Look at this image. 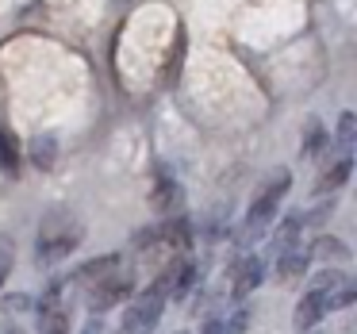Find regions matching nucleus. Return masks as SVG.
Returning <instances> with one entry per match:
<instances>
[{"mask_svg": "<svg viewBox=\"0 0 357 334\" xmlns=\"http://www.w3.org/2000/svg\"><path fill=\"white\" fill-rule=\"evenodd\" d=\"M181 334H185V331H181Z\"/></svg>", "mask_w": 357, "mask_h": 334, "instance_id": "nucleus-21", "label": "nucleus"}, {"mask_svg": "<svg viewBox=\"0 0 357 334\" xmlns=\"http://www.w3.org/2000/svg\"><path fill=\"white\" fill-rule=\"evenodd\" d=\"M200 334H231V326H227V319H208Z\"/></svg>", "mask_w": 357, "mask_h": 334, "instance_id": "nucleus-17", "label": "nucleus"}, {"mask_svg": "<svg viewBox=\"0 0 357 334\" xmlns=\"http://www.w3.org/2000/svg\"><path fill=\"white\" fill-rule=\"evenodd\" d=\"M307 257H319V261H334V257H349V250L342 246L338 238L323 234V238H315V242L307 246Z\"/></svg>", "mask_w": 357, "mask_h": 334, "instance_id": "nucleus-10", "label": "nucleus"}, {"mask_svg": "<svg viewBox=\"0 0 357 334\" xmlns=\"http://www.w3.org/2000/svg\"><path fill=\"white\" fill-rule=\"evenodd\" d=\"M39 331L43 334H66V331H70V315H66V308L39 311Z\"/></svg>", "mask_w": 357, "mask_h": 334, "instance_id": "nucleus-13", "label": "nucleus"}, {"mask_svg": "<svg viewBox=\"0 0 357 334\" xmlns=\"http://www.w3.org/2000/svg\"><path fill=\"white\" fill-rule=\"evenodd\" d=\"M4 308L20 311V308H31V300H27V296H8V300H4Z\"/></svg>", "mask_w": 357, "mask_h": 334, "instance_id": "nucleus-18", "label": "nucleus"}, {"mask_svg": "<svg viewBox=\"0 0 357 334\" xmlns=\"http://www.w3.org/2000/svg\"><path fill=\"white\" fill-rule=\"evenodd\" d=\"M8 269H12V242H8V238H0V284H4Z\"/></svg>", "mask_w": 357, "mask_h": 334, "instance_id": "nucleus-16", "label": "nucleus"}, {"mask_svg": "<svg viewBox=\"0 0 357 334\" xmlns=\"http://www.w3.org/2000/svg\"><path fill=\"white\" fill-rule=\"evenodd\" d=\"M81 334H96V326H85V331H81Z\"/></svg>", "mask_w": 357, "mask_h": 334, "instance_id": "nucleus-19", "label": "nucleus"}, {"mask_svg": "<svg viewBox=\"0 0 357 334\" xmlns=\"http://www.w3.org/2000/svg\"><path fill=\"white\" fill-rule=\"evenodd\" d=\"M323 315H326V303H323V296H319V292H311V288H307V292H303V300L296 303L292 326H296V331H311V326H315Z\"/></svg>", "mask_w": 357, "mask_h": 334, "instance_id": "nucleus-6", "label": "nucleus"}, {"mask_svg": "<svg viewBox=\"0 0 357 334\" xmlns=\"http://www.w3.org/2000/svg\"><path fill=\"white\" fill-rule=\"evenodd\" d=\"M354 131H357V116L346 112V116L338 119V146H342V154H349V146H354Z\"/></svg>", "mask_w": 357, "mask_h": 334, "instance_id": "nucleus-15", "label": "nucleus"}, {"mask_svg": "<svg viewBox=\"0 0 357 334\" xmlns=\"http://www.w3.org/2000/svg\"><path fill=\"white\" fill-rule=\"evenodd\" d=\"M112 273H119V257L116 254H100V257H93V261H85L77 269V284H96V280H104V277H112Z\"/></svg>", "mask_w": 357, "mask_h": 334, "instance_id": "nucleus-7", "label": "nucleus"}, {"mask_svg": "<svg viewBox=\"0 0 357 334\" xmlns=\"http://www.w3.org/2000/svg\"><path fill=\"white\" fill-rule=\"evenodd\" d=\"M0 169L4 173H20V146L8 135V127L0 123Z\"/></svg>", "mask_w": 357, "mask_h": 334, "instance_id": "nucleus-11", "label": "nucleus"}, {"mask_svg": "<svg viewBox=\"0 0 357 334\" xmlns=\"http://www.w3.org/2000/svg\"><path fill=\"white\" fill-rule=\"evenodd\" d=\"M307 250H300V246H288V250H280V261H277V273H280V280H296V277H303V269H307Z\"/></svg>", "mask_w": 357, "mask_h": 334, "instance_id": "nucleus-8", "label": "nucleus"}, {"mask_svg": "<svg viewBox=\"0 0 357 334\" xmlns=\"http://www.w3.org/2000/svg\"><path fill=\"white\" fill-rule=\"evenodd\" d=\"M135 288V280L127 277V273H112V277L96 280V284H89V303H93V311H108L112 303L127 300Z\"/></svg>", "mask_w": 357, "mask_h": 334, "instance_id": "nucleus-4", "label": "nucleus"}, {"mask_svg": "<svg viewBox=\"0 0 357 334\" xmlns=\"http://www.w3.org/2000/svg\"><path fill=\"white\" fill-rule=\"evenodd\" d=\"M119 334H123V331H119Z\"/></svg>", "mask_w": 357, "mask_h": 334, "instance_id": "nucleus-20", "label": "nucleus"}, {"mask_svg": "<svg viewBox=\"0 0 357 334\" xmlns=\"http://www.w3.org/2000/svg\"><path fill=\"white\" fill-rule=\"evenodd\" d=\"M81 238H85V227H81V219L73 211H66V208L47 211L39 227V246H35L39 265H54L62 257H70L81 246Z\"/></svg>", "mask_w": 357, "mask_h": 334, "instance_id": "nucleus-1", "label": "nucleus"}, {"mask_svg": "<svg viewBox=\"0 0 357 334\" xmlns=\"http://www.w3.org/2000/svg\"><path fill=\"white\" fill-rule=\"evenodd\" d=\"M261 277H265V261L257 254H246L238 265H234V273H231V292H234V300H246L250 292H254L257 284H261Z\"/></svg>", "mask_w": 357, "mask_h": 334, "instance_id": "nucleus-5", "label": "nucleus"}, {"mask_svg": "<svg viewBox=\"0 0 357 334\" xmlns=\"http://www.w3.org/2000/svg\"><path fill=\"white\" fill-rule=\"evenodd\" d=\"M284 192H288V169H277L269 181H265L261 188H257V196H254V204H250V211H246V238H254V234H261L265 227L273 223V215H277V208H280V200H284Z\"/></svg>", "mask_w": 357, "mask_h": 334, "instance_id": "nucleus-3", "label": "nucleus"}, {"mask_svg": "<svg viewBox=\"0 0 357 334\" xmlns=\"http://www.w3.org/2000/svg\"><path fill=\"white\" fill-rule=\"evenodd\" d=\"M54 158H58V142L50 139V135H39V139L31 142V162L39 165V169H50Z\"/></svg>", "mask_w": 357, "mask_h": 334, "instance_id": "nucleus-12", "label": "nucleus"}, {"mask_svg": "<svg viewBox=\"0 0 357 334\" xmlns=\"http://www.w3.org/2000/svg\"><path fill=\"white\" fill-rule=\"evenodd\" d=\"M300 231H303V219L300 215H288L277 231V250H288V246H300Z\"/></svg>", "mask_w": 357, "mask_h": 334, "instance_id": "nucleus-14", "label": "nucleus"}, {"mask_svg": "<svg viewBox=\"0 0 357 334\" xmlns=\"http://www.w3.org/2000/svg\"><path fill=\"white\" fill-rule=\"evenodd\" d=\"M349 169H354V158L349 154H342L338 162L331 165V169L319 177V185H315V196H323V192H334V188H342L346 185V177H349Z\"/></svg>", "mask_w": 357, "mask_h": 334, "instance_id": "nucleus-9", "label": "nucleus"}, {"mask_svg": "<svg viewBox=\"0 0 357 334\" xmlns=\"http://www.w3.org/2000/svg\"><path fill=\"white\" fill-rule=\"evenodd\" d=\"M169 284H173V261L165 265L162 273H158V280L146 288V292L139 296V300L127 308V315H123V334H142V331H150V326L162 319V311H165V300H169Z\"/></svg>", "mask_w": 357, "mask_h": 334, "instance_id": "nucleus-2", "label": "nucleus"}]
</instances>
